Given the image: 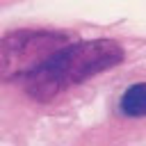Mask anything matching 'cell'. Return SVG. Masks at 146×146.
<instances>
[{
    "label": "cell",
    "mask_w": 146,
    "mask_h": 146,
    "mask_svg": "<svg viewBox=\"0 0 146 146\" xmlns=\"http://www.w3.org/2000/svg\"><path fill=\"white\" fill-rule=\"evenodd\" d=\"M123 57V48L112 39L68 43L25 78V94L36 103H48L68 87L82 84L89 78L119 66Z\"/></svg>",
    "instance_id": "6da1fadb"
},
{
    "label": "cell",
    "mask_w": 146,
    "mask_h": 146,
    "mask_svg": "<svg viewBox=\"0 0 146 146\" xmlns=\"http://www.w3.org/2000/svg\"><path fill=\"white\" fill-rule=\"evenodd\" d=\"M68 43L66 32L52 30H16L5 34L0 39V80H25Z\"/></svg>",
    "instance_id": "7a4b0ae2"
},
{
    "label": "cell",
    "mask_w": 146,
    "mask_h": 146,
    "mask_svg": "<svg viewBox=\"0 0 146 146\" xmlns=\"http://www.w3.org/2000/svg\"><path fill=\"white\" fill-rule=\"evenodd\" d=\"M119 112L123 116H132V119L146 116V82H135L121 94Z\"/></svg>",
    "instance_id": "3957f363"
}]
</instances>
